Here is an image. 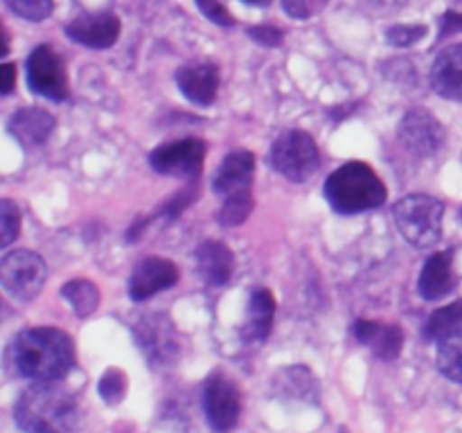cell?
Returning <instances> with one entry per match:
<instances>
[{"label":"cell","mask_w":462,"mask_h":433,"mask_svg":"<svg viewBox=\"0 0 462 433\" xmlns=\"http://www.w3.org/2000/svg\"><path fill=\"white\" fill-rule=\"evenodd\" d=\"M244 5H253V7H266L271 5V0H242Z\"/></svg>","instance_id":"cell-36"},{"label":"cell","mask_w":462,"mask_h":433,"mask_svg":"<svg viewBox=\"0 0 462 433\" xmlns=\"http://www.w3.org/2000/svg\"><path fill=\"white\" fill-rule=\"evenodd\" d=\"M427 25H393L386 30V41L393 48H411L427 36Z\"/></svg>","instance_id":"cell-30"},{"label":"cell","mask_w":462,"mask_h":433,"mask_svg":"<svg viewBox=\"0 0 462 433\" xmlns=\"http://www.w3.org/2000/svg\"><path fill=\"white\" fill-rule=\"evenodd\" d=\"M120 18L113 12L81 14L66 25V36L75 43L93 50H106L120 39Z\"/></svg>","instance_id":"cell-12"},{"label":"cell","mask_w":462,"mask_h":433,"mask_svg":"<svg viewBox=\"0 0 462 433\" xmlns=\"http://www.w3.org/2000/svg\"><path fill=\"white\" fill-rule=\"evenodd\" d=\"M176 84L180 93L192 104L215 102L217 88H219V68L215 63H194V66H183L176 70Z\"/></svg>","instance_id":"cell-16"},{"label":"cell","mask_w":462,"mask_h":433,"mask_svg":"<svg viewBox=\"0 0 462 433\" xmlns=\"http://www.w3.org/2000/svg\"><path fill=\"white\" fill-rule=\"evenodd\" d=\"M325 198L338 215H356V212L374 210L383 206L388 189L383 180L374 174L370 165L361 161L346 162L325 180Z\"/></svg>","instance_id":"cell-3"},{"label":"cell","mask_w":462,"mask_h":433,"mask_svg":"<svg viewBox=\"0 0 462 433\" xmlns=\"http://www.w3.org/2000/svg\"><path fill=\"white\" fill-rule=\"evenodd\" d=\"M7 129L25 149L39 147L52 134L54 117L43 108L27 106L12 113V117L7 120Z\"/></svg>","instance_id":"cell-20"},{"label":"cell","mask_w":462,"mask_h":433,"mask_svg":"<svg viewBox=\"0 0 462 433\" xmlns=\"http://www.w3.org/2000/svg\"><path fill=\"white\" fill-rule=\"evenodd\" d=\"M21 233V210L14 201H0V246L7 248Z\"/></svg>","instance_id":"cell-28"},{"label":"cell","mask_w":462,"mask_h":433,"mask_svg":"<svg viewBox=\"0 0 462 433\" xmlns=\"http://www.w3.org/2000/svg\"><path fill=\"white\" fill-rule=\"evenodd\" d=\"M275 314V298L269 289L255 287L248 296L246 316L242 323V338L246 343H262L271 334Z\"/></svg>","instance_id":"cell-17"},{"label":"cell","mask_w":462,"mask_h":433,"mask_svg":"<svg viewBox=\"0 0 462 433\" xmlns=\"http://www.w3.org/2000/svg\"><path fill=\"white\" fill-rule=\"evenodd\" d=\"M458 284V275L454 271V251L433 253L422 266L418 280V291L424 300L433 302L449 296Z\"/></svg>","instance_id":"cell-14"},{"label":"cell","mask_w":462,"mask_h":433,"mask_svg":"<svg viewBox=\"0 0 462 433\" xmlns=\"http://www.w3.org/2000/svg\"><path fill=\"white\" fill-rule=\"evenodd\" d=\"M197 271L210 287H224L233 278L235 257L221 242H206L197 251Z\"/></svg>","instance_id":"cell-21"},{"label":"cell","mask_w":462,"mask_h":433,"mask_svg":"<svg viewBox=\"0 0 462 433\" xmlns=\"http://www.w3.org/2000/svg\"><path fill=\"white\" fill-rule=\"evenodd\" d=\"M48 280V266L36 253L27 248L7 253L0 262V282L7 296L27 302L36 298Z\"/></svg>","instance_id":"cell-6"},{"label":"cell","mask_w":462,"mask_h":433,"mask_svg":"<svg viewBox=\"0 0 462 433\" xmlns=\"http://www.w3.org/2000/svg\"><path fill=\"white\" fill-rule=\"evenodd\" d=\"M27 86L41 97L61 102L68 97V77L61 57L50 45H39L27 59Z\"/></svg>","instance_id":"cell-9"},{"label":"cell","mask_w":462,"mask_h":433,"mask_svg":"<svg viewBox=\"0 0 462 433\" xmlns=\"http://www.w3.org/2000/svg\"><path fill=\"white\" fill-rule=\"evenodd\" d=\"M25 433H72L79 427V404L68 388L54 382L25 388L14 409Z\"/></svg>","instance_id":"cell-2"},{"label":"cell","mask_w":462,"mask_h":433,"mask_svg":"<svg viewBox=\"0 0 462 433\" xmlns=\"http://www.w3.org/2000/svg\"><path fill=\"white\" fill-rule=\"evenodd\" d=\"M61 296L66 298L68 305L79 318H88L99 307V291L90 280H70V282L63 284Z\"/></svg>","instance_id":"cell-24"},{"label":"cell","mask_w":462,"mask_h":433,"mask_svg":"<svg viewBox=\"0 0 462 433\" xmlns=\"http://www.w3.org/2000/svg\"><path fill=\"white\" fill-rule=\"evenodd\" d=\"M370 3H374V5H400V3H404V0H370Z\"/></svg>","instance_id":"cell-37"},{"label":"cell","mask_w":462,"mask_h":433,"mask_svg":"<svg viewBox=\"0 0 462 433\" xmlns=\"http://www.w3.org/2000/svg\"><path fill=\"white\" fill-rule=\"evenodd\" d=\"M431 86L440 97L462 102V43L438 54L431 66Z\"/></svg>","instance_id":"cell-19"},{"label":"cell","mask_w":462,"mask_h":433,"mask_svg":"<svg viewBox=\"0 0 462 433\" xmlns=\"http://www.w3.org/2000/svg\"><path fill=\"white\" fill-rule=\"evenodd\" d=\"M438 370L451 382L462 383V329L440 341L438 347Z\"/></svg>","instance_id":"cell-25"},{"label":"cell","mask_w":462,"mask_h":433,"mask_svg":"<svg viewBox=\"0 0 462 433\" xmlns=\"http://www.w3.org/2000/svg\"><path fill=\"white\" fill-rule=\"evenodd\" d=\"M0 77H3L0 93L9 95L14 90V81H16V66H14V63H5V66L0 68Z\"/></svg>","instance_id":"cell-35"},{"label":"cell","mask_w":462,"mask_h":433,"mask_svg":"<svg viewBox=\"0 0 462 433\" xmlns=\"http://www.w3.org/2000/svg\"><path fill=\"white\" fill-rule=\"evenodd\" d=\"M269 165L291 183H305L320 167L316 140L300 129L284 131L271 147Z\"/></svg>","instance_id":"cell-5"},{"label":"cell","mask_w":462,"mask_h":433,"mask_svg":"<svg viewBox=\"0 0 462 433\" xmlns=\"http://www.w3.org/2000/svg\"><path fill=\"white\" fill-rule=\"evenodd\" d=\"M5 5H7L18 18L30 23L45 21L54 9V0H5Z\"/></svg>","instance_id":"cell-27"},{"label":"cell","mask_w":462,"mask_h":433,"mask_svg":"<svg viewBox=\"0 0 462 433\" xmlns=\"http://www.w3.org/2000/svg\"><path fill=\"white\" fill-rule=\"evenodd\" d=\"M199 7V12L208 18L210 23H217L221 27H233L235 25V18L219 0H194Z\"/></svg>","instance_id":"cell-32"},{"label":"cell","mask_w":462,"mask_h":433,"mask_svg":"<svg viewBox=\"0 0 462 433\" xmlns=\"http://www.w3.org/2000/svg\"><path fill=\"white\" fill-rule=\"evenodd\" d=\"M251 210H253V197H251V189H246V192H237L226 197L217 219H219L221 226L233 228V226L244 224V221L248 219V215H251Z\"/></svg>","instance_id":"cell-26"},{"label":"cell","mask_w":462,"mask_h":433,"mask_svg":"<svg viewBox=\"0 0 462 433\" xmlns=\"http://www.w3.org/2000/svg\"><path fill=\"white\" fill-rule=\"evenodd\" d=\"M460 219H462V210H460Z\"/></svg>","instance_id":"cell-38"},{"label":"cell","mask_w":462,"mask_h":433,"mask_svg":"<svg viewBox=\"0 0 462 433\" xmlns=\"http://www.w3.org/2000/svg\"><path fill=\"white\" fill-rule=\"evenodd\" d=\"M458 329H462V300L433 311L424 323V338L427 341H445Z\"/></svg>","instance_id":"cell-22"},{"label":"cell","mask_w":462,"mask_h":433,"mask_svg":"<svg viewBox=\"0 0 462 433\" xmlns=\"http://www.w3.org/2000/svg\"><path fill=\"white\" fill-rule=\"evenodd\" d=\"M329 0H282L284 12L296 21H310L328 7Z\"/></svg>","instance_id":"cell-31"},{"label":"cell","mask_w":462,"mask_h":433,"mask_svg":"<svg viewBox=\"0 0 462 433\" xmlns=\"http://www.w3.org/2000/svg\"><path fill=\"white\" fill-rule=\"evenodd\" d=\"M248 36H251L253 41H257V43L266 45V48H278V45H282L284 41L282 30H278V27L273 25L248 27Z\"/></svg>","instance_id":"cell-33"},{"label":"cell","mask_w":462,"mask_h":433,"mask_svg":"<svg viewBox=\"0 0 462 433\" xmlns=\"http://www.w3.org/2000/svg\"><path fill=\"white\" fill-rule=\"evenodd\" d=\"M462 32V14L458 12H447L442 16V25H440V34H438V41H445L447 36L458 34Z\"/></svg>","instance_id":"cell-34"},{"label":"cell","mask_w":462,"mask_h":433,"mask_svg":"<svg viewBox=\"0 0 462 433\" xmlns=\"http://www.w3.org/2000/svg\"><path fill=\"white\" fill-rule=\"evenodd\" d=\"M356 341L368 345L382 361H395L404 347V332L397 325L374 323V320H356Z\"/></svg>","instance_id":"cell-18"},{"label":"cell","mask_w":462,"mask_h":433,"mask_svg":"<svg viewBox=\"0 0 462 433\" xmlns=\"http://www.w3.org/2000/svg\"><path fill=\"white\" fill-rule=\"evenodd\" d=\"M402 237L415 248H431L442 237L445 203L429 194H409L393 207Z\"/></svg>","instance_id":"cell-4"},{"label":"cell","mask_w":462,"mask_h":433,"mask_svg":"<svg viewBox=\"0 0 462 433\" xmlns=\"http://www.w3.org/2000/svg\"><path fill=\"white\" fill-rule=\"evenodd\" d=\"M253 174H255V156L246 149H237L230 152L224 158L221 167L217 170L215 180H212V189L219 197H230V194L246 192L251 188Z\"/></svg>","instance_id":"cell-15"},{"label":"cell","mask_w":462,"mask_h":433,"mask_svg":"<svg viewBox=\"0 0 462 433\" xmlns=\"http://www.w3.org/2000/svg\"><path fill=\"white\" fill-rule=\"evenodd\" d=\"M179 282V269L174 262L165 257H147L138 262L129 280V296L131 300L143 302L147 298L156 296L158 291L174 287Z\"/></svg>","instance_id":"cell-13"},{"label":"cell","mask_w":462,"mask_h":433,"mask_svg":"<svg viewBox=\"0 0 462 433\" xmlns=\"http://www.w3.org/2000/svg\"><path fill=\"white\" fill-rule=\"evenodd\" d=\"M97 391L106 404H117L126 392V374L120 368H108L99 379Z\"/></svg>","instance_id":"cell-29"},{"label":"cell","mask_w":462,"mask_h":433,"mask_svg":"<svg viewBox=\"0 0 462 433\" xmlns=\"http://www.w3.org/2000/svg\"><path fill=\"white\" fill-rule=\"evenodd\" d=\"M12 365L16 374L36 383L57 382L75 365V345L57 327H32L14 338Z\"/></svg>","instance_id":"cell-1"},{"label":"cell","mask_w":462,"mask_h":433,"mask_svg":"<svg viewBox=\"0 0 462 433\" xmlns=\"http://www.w3.org/2000/svg\"><path fill=\"white\" fill-rule=\"evenodd\" d=\"M134 334L140 350L147 355L149 364L156 365V368L171 365L176 361V356H179V350H180L179 334H176L174 323H171L167 316L162 314L144 316V318L138 320Z\"/></svg>","instance_id":"cell-8"},{"label":"cell","mask_w":462,"mask_h":433,"mask_svg":"<svg viewBox=\"0 0 462 433\" xmlns=\"http://www.w3.org/2000/svg\"><path fill=\"white\" fill-rule=\"evenodd\" d=\"M280 392L284 397H293V400H316L319 397V383L316 377L307 368L300 365H293L282 373V377H278Z\"/></svg>","instance_id":"cell-23"},{"label":"cell","mask_w":462,"mask_h":433,"mask_svg":"<svg viewBox=\"0 0 462 433\" xmlns=\"http://www.w3.org/2000/svg\"><path fill=\"white\" fill-rule=\"evenodd\" d=\"M397 135H400L402 144L420 158L433 156L445 144V126L440 124V120L431 111L422 106L411 108L402 117Z\"/></svg>","instance_id":"cell-11"},{"label":"cell","mask_w":462,"mask_h":433,"mask_svg":"<svg viewBox=\"0 0 462 433\" xmlns=\"http://www.w3.org/2000/svg\"><path fill=\"white\" fill-rule=\"evenodd\" d=\"M203 158H206V143L199 138H185L153 149L149 162L158 174L197 180L203 170Z\"/></svg>","instance_id":"cell-7"},{"label":"cell","mask_w":462,"mask_h":433,"mask_svg":"<svg viewBox=\"0 0 462 433\" xmlns=\"http://www.w3.org/2000/svg\"><path fill=\"white\" fill-rule=\"evenodd\" d=\"M203 409H206L212 431L228 433L230 428L237 427L239 415H242L239 388L221 374H212L203 386Z\"/></svg>","instance_id":"cell-10"}]
</instances>
